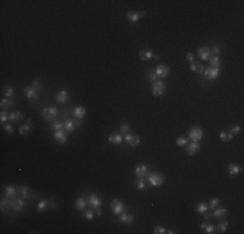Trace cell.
Masks as SVG:
<instances>
[{
	"label": "cell",
	"mask_w": 244,
	"mask_h": 234,
	"mask_svg": "<svg viewBox=\"0 0 244 234\" xmlns=\"http://www.w3.org/2000/svg\"><path fill=\"white\" fill-rule=\"evenodd\" d=\"M147 181H148V183L151 186L159 187V186H161L162 183L165 182V177L160 172H151L148 174V177H147Z\"/></svg>",
	"instance_id": "1"
},
{
	"label": "cell",
	"mask_w": 244,
	"mask_h": 234,
	"mask_svg": "<svg viewBox=\"0 0 244 234\" xmlns=\"http://www.w3.org/2000/svg\"><path fill=\"white\" fill-rule=\"evenodd\" d=\"M57 116H59L57 107H48V108H44L42 111V117L44 118V121H55Z\"/></svg>",
	"instance_id": "2"
},
{
	"label": "cell",
	"mask_w": 244,
	"mask_h": 234,
	"mask_svg": "<svg viewBox=\"0 0 244 234\" xmlns=\"http://www.w3.org/2000/svg\"><path fill=\"white\" fill-rule=\"evenodd\" d=\"M203 135H204L203 129L199 128V126H193L188 131V139H191L192 142H200L203 139Z\"/></svg>",
	"instance_id": "3"
},
{
	"label": "cell",
	"mask_w": 244,
	"mask_h": 234,
	"mask_svg": "<svg viewBox=\"0 0 244 234\" xmlns=\"http://www.w3.org/2000/svg\"><path fill=\"white\" fill-rule=\"evenodd\" d=\"M110 208H112V212H113V215L118 216V215H121L122 212H125V210H126V206H125L120 199H113V200H112V203H110Z\"/></svg>",
	"instance_id": "4"
},
{
	"label": "cell",
	"mask_w": 244,
	"mask_h": 234,
	"mask_svg": "<svg viewBox=\"0 0 244 234\" xmlns=\"http://www.w3.org/2000/svg\"><path fill=\"white\" fill-rule=\"evenodd\" d=\"M165 91H166V85L162 81L153 82V86H152V95L153 96H161L162 94H165Z\"/></svg>",
	"instance_id": "5"
},
{
	"label": "cell",
	"mask_w": 244,
	"mask_h": 234,
	"mask_svg": "<svg viewBox=\"0 0 244 234\" xmlns=\"http://www.w3.org/2000/svg\"><path fill=\"white\" fill-rule=\"evenodd\" d=\"M149 173H151L149 172V168L146 164H139V165H136V168H135V174L139 180H147Z\"/></svg>",
	"instance_id": "6"
},
{
	"label": "cell",
	"mask_w": 244,
	"mask_h": 234,
	"mask_svg": "<svg viewBox=\"0 0 244 234\" xmlns=\"http://www.w3.org/2000/svg\"><path fill=\"white\" fill-rule=\"evenodd\" d=\"M146 16V11H140V12H135V11H129L126 13V18L131 23H136L140 20V17Z\"/></svg>",
	"instance_id": "7"
},
{
	"label": "cell",
	"mask_w": 244,
	"mask_h": 234,
	"mask_svg": "<svg viewBox=\"0 0 244 234\" xmlns=\"http://www.w3.org/2000/svg\"><path fill=\"white\" fill-rule=\"evenodd\" d=\"M123 141L126 142L130 147H138L139 146V143H140V138H139V135H136V134H125L123 135Z\"/></svg>",
	"instance_id": "8"
},
{
	"label": "cell",
	"mask_w": 244,
	"mask_h": 234,
	"mask_svg": "<svg viewBox=\"0 0 244 234\" xmlns=\"http://www.w3.org/2000/svg\"><path fill=\"white\" fill-rule=\"evenodd\" d=\"M25 207H26V203H25L23 198H14V199L10 200V208L13 211H16V212L22 211Z\"/></svg>",
	"instance_id": "9"
},
{
	"label": "cell",
	"mask_w": 244,
	"mask_h": 234,
	"mask_svg": "<svg viewBox=\"0 0 244 234\" xmlns=\"http://www.w3.org/2000/svg\"><path fill=\"white\" fill-rule=\"evenodd\" d=\"M203 74H204V77L206 79L213 81V79L218 78V75H220V68H212V66H209V68H206L205 70L203 72Z\"/></svg>",
	"instance_id": "10"
},
{
	"label": "cell",
	"mask_w": 244,
	"mask_h": 234,
	"mask_svg": "<svg viewBox=\"0 0 244 234\" xmlns=\"http://www.w3.org/2000/svg\"><path fill=\"white\" fill-rule=\"evenodd\" d=\"M87 203L91 206V208H96L103 204V200L97 194H90L89 198H87Z\"/></svg>",
	"instance_id": "11"
},
{
	"label": "cell",
	"mask_w": 244,
	"mask_h": 234,
	"mask_svg": "<svg viewBox=\"0 0 244 234\" xmlns=\"http://www.w3.org/2000/svg\"><path fill=\"white\" fill-rule=\"evenodd\" d=\"M53 137H55V141L57 142V143L64 144V143H66V141H68V131L64 130V129L57 130V131H56L55 134H53Z\"/></svg>",
	"instance_id": "12"
},
{
	"label": "cell",
	"mask_w": 244,
	"mask_h": 234,
	"mask_svg": "<svg viewBox=\"0 0 244 234\" xmlns=\"http://www.w3.org/2000/svg\"><path fill=\"white\" fill-rule=\"evenodd\" d=\"M169 66L166 65V64H161V65H157V68L155 69V72H156V74L159 75V78H165V77H167L169 75Z\"/></svg>",
	"instance_id": "13"
},
{
	"label": "cell",
	"mask_w": 244,
	"mask_h": 234,
	"mask_svg": "<svg viewBox=\"0 0 244 234\" xmlns=\"http://www.w3.org/2000/svg\"><path fill=\"white\" fill-rule=\"evenodd\" d=\"M118 221L122 224H126V225H131L134 223V216L131 213H127V212H122L120 215V219H118Z\"/></svg>",
	"instance_id": "14"
},
{
	"label": "cell",
	"mask_w": 244,
	"mask_h": 234,
	"mask_svg": "<svg viewBox=\"0 0 244 234\" xmlns=\"http://www.w3.org/2000/svg\"><path fill=\"white\" fill-rule=\"evenodd\" d=\"M200 151V144H199V142H191L188 146H187V148H186V152L188 154V155H191V156H193L195 154H197Z\"/></svg>",
	"instance_id": "15"
},
{
	"label": "cell",
	"mask_w": 244,
	"mask_h": 234,
	"mask_svg": "<svg viewBox=\"0 0 244 234\" xmlns=\"http://www.w3.org/2000/svg\"><path fill=\"white\" fill-rule=\"evenodd\" d=\"M23 92H25V95H26V98L29 99V100H35V99H38V94L39 92H36L35 90H33L31 88V86H26L23 88Z\"/></svg>",
	"instance_id": "16"
},
{
	"label": "cell",
	"mask_w": 244,
	"mask_h": 234,
	"mask_svg": "<svg viewBox=\"0 0 244 234\" xmlns=\"http://www.w3.org/2000/svg\"><path fill=\"white\" fill-rule=\"evenodd\" d=\"M68 98H69V94L66 90H61L56 94V102L60 104H65L68 102Z\"/></svg>",
	"instance_id": "17"
},
{
	"label": "cell",
	"mask_w": 244,
	"mask_h": 234,
	"mask_svg": "<svg viewBox=\"0 0 244 234\" xmlns=\"http://www.w3.org/2000/svg\"><path fill=\"white\" fill-rule=\"evenodd\" d=\"M138 55H139V59L143 60V61L153 59V51H151V49H140Z\"/></svg>",
	"instance_id": "18"
},
{
	"label": "cell",
	"mask_w": 244,
	"mask_h": 234,
	"mask_svg": "<svg viewBox=\"0 0 244 234\" xmlns=\"http://www.w3.org/2000/svg\"><path fill=\"white\" fill-rule=\"evenodd\" d=\"M197 56L201 60H209V57H210V49H209V47H201V48H199V51H197Z\"/></svg>",
	"instance_id": "19"
},
{
	"label": "cell",
	"mask_w": 244,
	"mask_h": 234,
	"mask_svg": "<svg viewBox=\"0 0 244 234\" xmlns=\"http://www.w3.org/2000/svg\"><path fill=\"white\" fill-rule=\"evenodd\" d=\"M17 194H18V191H17V187L12 186V185H9V186H7V187H5V197H7L9 200L14 199Z\"/></svg>",
	"instance_id": "20"
},
{
	"label": "cell",
	"mask_w": 244,
	"mask_h": 234,
	"mask_svg": "<svg viewBox=\"0 0 244 234\" xmlns=\"http://www.w3.org/2000/svg\"><path fill=\"white\" fill-rule=\"evenodd\" d=\"M85 115H86V108L82 107V105H78V107H76V108L73 109V117L82 120L85 117Z\"/></svg>",
	"instance_id": "21"
},
{
	"label": "cell",
	"mask_w": 244,
	"mask_h": 234,
	"mask_svg": "<svg viewBox=\"0 0 244 234\" xmlns=\"http://www.w3.org/2000/svg\"><path fill=\"white\" fill-rule=\"evenodd\" d=\"M108 141L113 144H121L122 141H123V135L118 134V133H113V134H109Z\"/></svg>",
	"instance_id": "22"
},
{
	"label": "cell",
	"mask_w": 244,
	"mask_h": 234,
	"mask_svg": "<svg viewBox=\"0 0 244 234\" xmlns=\"http://www.w3.org/2000/svg\"><path fill=\"white\" fill-rule=\"evenodd\" d=\"M17 191L20 194V197L23 198V199H27L30 195H31V190L27 187V186H18L17 187Z\"/></svg>",
	"instance_id": "23"
},
{
	"label": "cell",
	"mask_w": 244,
	"mask_h": 234,
	"mask_svg": "<svg viewBox=\"0 0 244 234\" xmlns=\"http://www.w3.org/2000/svg\"><path fill=\"white\" fill-rule=\"evenodd\" d=\"M22 120H23V113H21V112H12V113H9V120H8V121H10L12 124L22 121Z\"/></svg>",
	"instance_id": "24"
},
{
	"label": "cell",
	"mask_w": 244,
	"mask_h": 234,
	"mask_svg": "<svg viewBox=\"0 0 244 234\" xmlns=\"http://www.w3.org/2000/svg\"><path fill=\"white\" fill-rule=\"evenodd\" d=\"M214 212H213V216L214 217H217V219H225L227 216V210L226 208H214L213 210Z\"/></svg>",
	"instance_id": "25"
},
{
	"label": "cell",
	"mask_w": 244,
	"mask_h": 234,
	"mask_svg": "<svg viewBox=\"0 0 244 234\" xmlns=\"http://www.w3.org/2000/svg\"><path fill=\"white\" fill-rule=\"evenodd\" d=\"M87 200L85 199V198H78L77 200H76V203H74V206H76V208L77 210H79V211H83V210H86V207H87Z\"/></svg>",
	"instance_id": "26"
},
{
	"label": "cell",
	"mask_w": 244,
	"mask_h": 234,
	"mask_svg": "<svg viewBox=\"0 0 244 234\" xmlns=\"http://www.w3.org/2000/svg\"><path fill=\"white\" fill-rule=\"evenodd\" d=\"M191 70L195 72V73H203L204 72V65L201 64V62L192 61L191 62Z\"/></svg>",
	"instance_id": "27"
},
{
	"label": "cell",
	"mask_w": 244,
	"mask_h": 234,
	"mask_svg": "<svg viewBox=\"0 0 244 234\" xmlns=\"http://www.w3.org/2000/svg\"><path fill=\"white\" fill-rule=\"evenodd\" d=\"M227 172L231 174V176H236L238 173L242 172V168L239 165H236V164H229L227 167Z\"/></svg>",
	"instance_id": "28"
},
{
	"label": "cell",
	"mask_w": 244,
	"mask_h": 234,
	"mask_svg": "<svg viewBox=\"0 0 244 234\" xmlns=\"http://www.w3.org/2000/svg\"><path fill=\"white\" fill-rule=\"evenodd\" d=\"M64 128H65V130H66L68 133H73L74 130L77 129L76 125H74V122L72 121V120H69V118H66L65 121H64Z\"/></svg>",
	"instance_id": "29"
},
{
	"label": "cell",
	"mask_w": 244,
	"mask_h": 234,
	"mask_svg": "<svg viewBox=\"0 0 244 234\" xmlns=\"http://www.w3.org/2000/svg\"><path fill=\"white\" fill-rule=\"evenodd\" d=\"M13 102L9 99V98H4V99H2V102H0V107H2L3 109H7V108H12L13 107Z\"/></svg>",
	"instance_id": "30"
},
{
	"label": "cell",
	"mask_w": 244,
	"mask_h": 234,
	"mask_svg": "<svg viewBox=\"0 0 244 234\" xmlns=\"http://www.w3.org/2000/svg\"><path fill=\"white\" fill-rule=\"evenodd\" d=\"M10 207V200L8 198H3L2 202H0V208H2V211L5 212L8 211V208Z\"/></svg>",
	"instance_id": "31"
},
{
	"label": "cell",
	"mask_w": 244,
	"mask_h": 234,
	"mask_svg": "<svg viewBox=\"0 0 244 234\" xmlns=\"http://www.w3.org/2000/svg\"><path fill=\"white\" fill-rule=\"evenodd\" d=\"M220 139L222 142H230L231 139H233V134L229 131V133H226V131H222V133H220Z\"/></svg>",
	"instance_id": "32"
},
{
	"label": "cell",
	"mask_w": 244,
	"mask_h": 234,
	"mask_svg": "<svg viewBox=\"0 0 244 234\" xmlns=\"http://www.w3.org/2000/svg\"><path fill=\"white\" fill-rule=\"evenodd\" d=\"M209 208H208V204H205V203H199L197 206H196V208H195V211H196V213H200V215H203L204 212H206Z\"/></svg>",
	"instance_id": "33"
},
{
	"label": "cell",
	"mask_w": 244,
	"mask_h": 234,
	"mask_svg": "<svg viewBox=\"0 0 244 234\" xmlns=\"http://www.w3.org/2000/svg\"><path fill=\"white\" fill-rule=\"evenodd\" d=\"M3 95H4L5 98L13 96V95H14V90H13V88H12L10 86H5V87L3 88Z\"/></svg>",
	"instance_id": "34"
},
{
	"label": "cell",
	"mask_w": 244,
	"mask_h": 234,
	"mask_svg": "<svg viewBox=\"0 0 244 234\" xmlns=\"http://www.w3.org/2000/svg\"><path fill=\"white\" fill-rule=\"evenodd\" d=\"M30 131H31V126L30 125H22V126L18 128V133H20L21 135H27Z\"/></svg>",
	"instance_id": "35"
},
{
	"label": "cell",
	"mask_w": 244,
	"mask_h": 234,
	"mask_svg": "<svg viewBox=\"0 0 244 234\" xmlns=\"http://www.w3.org/2000/svg\"><path fill=\"white\" fill-rule=\"evenodd\" d=\"M177 146H179V147H184V146H187V143H188V138L187 137H178L177 138Z\"/></svg>",
	"instance_id": "36"
},
{
	"label": "cell",
	"mask_w": 244,
	"mask_h": 234,
	"mask_svg": "<svg viewBox=\"0 0 244 234\" xmlns=\"http://www.w3.org/2000/svg\"><path fill=\"white\" fill-rule=\"evenodd\" d=\"M217 229L220 230L221 233H223V232H226L227 229H229V221H226V220H222L220 224L217 225Z\"/></svg>",
	"instance_id": "37"
},
{
	"label": "cell",
	"mask_w": 244,
	"mask_h": 234,
	"mask_svg": "<svg viewBox=\"0 0 244 234\" xmlns=\"http://www.w3.org/2000/svg\"><path fill=\"white\" fill-rule=\"evenodd\" d=\"M210 60V65L212 68H218L221 65V59L218 57V56H212V57L209 59Z\"/></svg>",
	"instance_id": "38"
},
{
	"label": "cell",
	"mask_w": 244,
	"mask_h": 234,
	"mask_svg": "<svg viewBox=\"0 0 244 234\" xmlns=\"http://www.w3.org/2000/svg\"><path fill=\"white\" fill-rule=\"evenodd\" d=\"M47 207H48V202L43 199V200H40V202H39V204H38V207H36V208H38V212L43 213V212H44V211L47 210Z\"/></svg>",
	"instance_id": "39"
},
{
	"label": "cell",
	"mask_w": 244,
	"mask_h": 234,
	"mask_svg": "<svg viewBox=\"0 0 244 234\" xmlns=\"http://www.w3.org/2000/svg\"><path fill=\"white\" fill-rule=\"evenodd\" d=\"M93 217H95V212H93V210H83V219L92 220Z\"/></svg>",
	"instance_id": "40"
},
{
	"label": "cell",
	"mask_w": 244,
	"mask_h": 234,
	"mask_svg": "<svg viewBox=\"0 0 244 234\" xmlns=\"http://www.w3.org/2000/svg\"><path fill=\"white\" fill-rule=\"evenodd\" d=\"M51 128H52L55 131L61 130L62 128H64V122H60V121H57V120H55V121H52V124H51Z\"/></svg>",
	"instance_id": "41"
},
{
	"label": "cell",
	"mask_w": 244,
	"mask_h": 234,
	"mask_svg": "<svg viewBox=\"0 0 244 234\" xmlns=\"http://www.w3.org/2000/svg\"><path fill=\"white\" fill-rule=\"evenodd\" d=\"M30 86H31V88H33V90H35L36 92H39V91L42 90V82H40L39 79L33 81V83H31Z\"/></svg>",
	"instance_id": "42"
},
{
	"label": "cell",
	"mask_w": 244,
	"mask_h": 234,
	"mask_svg": "<svg viewBox=\"0 0 244 234\" xmlns=\"http://www.w3.org/2000/svg\"><path fill=\"white\" fill-rule=\"evenodd\" d=\"M218 204H220V199H218V198H213V199H210L209 204H208V208H209V210L213 211L214 208H217V207H218Z\"/></svg>",
	"instance_id": "43"
},
{
	"label": "cell",
	"mask_w": 244,
	"mask_h": 234,
	"mask_svg": "<svg viewBox=\"0 0 244 234\" xmlns=\"http://www.w3.org/2000/svg\"><path fill=\"white\" fill-rule=\"evenodd\" d=\"M120 130H121V133H122V135H125V134H129L130 133V125L129 124H121V126H120Z\"/></svg>",
	"instance_id": "44"
},
{
	"label": "cell",
	"mask_w": 244,
	"mask_h": 234,
	"mask_svg": "<svg viewBox=\"0 0 244 234\" xmlns=\"http://www.w3.org/2000/svg\"><path fill=\"white\" fill-rule=\"evenodd\" d=\"M204 230H205L206 234H213L216 232V226L213 224H206L205 228H204Z\"/></svg>",
	"instance_id": "45"
},
{
	"label": "cell",
	"mask_w": 244,
	"mask_h": 234,
	"mask_svg": "<svg viewBox=\"0 0 244 234\" xmlns=\"http://www.w3.org/2000/svg\"><path fill=\"white\" fill-rule=\"evenodd\" d=\"M135 185L138 187V190H146V181L144 180H139V178H138Z\"/></svg>",
	"instance_id": "46"
},
{
	"label": "cell",
	"mask_w": 244,
	"mask_h": 234,
	"mask_svg": "<svg viewBox=\"0 0 244 234\" xmlns=\"http://www.w3.org/2000/svg\"><path fill=\"white\" fill-rule=\"evenodd\" d=\"M209 49H210V57H212V56H218V55H220V47L216 46V44L212 48H209Z\"/></svg>",
	"instance_id": "47"
},
{
	"label": "cell",
	"mask_w": 244,
	"mask_h": 234,
	"mask_svg": "<svg viewBox=\"0 0 244 234\" xmlns=\"http://www.w3.org/2000/svg\"><path fill=\"white\" fill-rule=\"evenodd\" d=\"M7 120H9V115L5 112V109H3L2 113H0V121H2V124H4Z\"/></svg>",
	"instance_id": "48"
},
{
	"label": "cell",
	"mask_w": 244,
	"mask_h": 234,
	"mask_svg": "<svg viewBox=\"0 0 244 234\" xmlns=\"http://www.w3.org/2000/svg\"><path fill=\"white\" fill-rule=\"evenodd\" d=\"M153 233L155 234H164V233H166V229H165V228H162V226H160V225H157V226L153 228Z\"/></svg>",
	"instance_id": "49"
},
{
	"label": "cell",
	"mask_w": 244,
	"mask_h": 234,
	"mask_svg": "<svg viewBox=\"0 0 244 234\" xmlns=\"http://www.w3.org/2000/svg\"><path fill=\"white\" fill-rule=\"evenodd\" d=\"M157 78H159V75L156 74L155 70H151V72H149V81H151V82H156V81H157Z\"/></svg>",
	"instance_id": "50"
},
{
	"label": "cell",
	"mask_w": 244,
	"mask_h": 234,
	"mask_svg": "<svg viewBox=\"0 0 244 234\" xmlns=\"http://www.w3.org/2000/svg\"><path fill=\"white\" fill-rule=\"evenodd\" d=\"M13 130H14V128H13V125L12 124H7L4 126V131L5 133H8V134H10V133H13Z\"/></svg>",
	"instance_id": "51"
},
{
	"label": "cell",
	"mask_w": 244,
	"mask_h": 234,
	"mask_svg": "<svg viewBox=\"0 0 244 234\" xmlns=\"http://www.w3.org/2000/svg\"><path fill=\"white\" fill-rule=\"evenodd\" d=\"M239 131H240V126H239V125H234L233 128H231V130H230V133H231L233 135L239 134Z\"/></svg>",
	"instance_id": "52"
},
{
	"label": "cell",
	"mask_w": 244,
	"mask_h": 234,
	"mask_svg": "<svg viewBox=\"0 0 244 234\" xmlns=\"http://www.w3.org/2000/svg\"><path fill=\"white\" fill-rule=\"evenodd\" d=\"M72 121L74 122V125H76V128H81V126H82V120H81V118H76V117H74Z\"/></svg>",
	"instance_id": "53"
},
{
	"label": "cell",
	"mask_w": 244,
	"mask_h": 234,
	"mask_svg": "<svg viewBox=\"0 0 244 234\" xmlns=\"http://www.w3.org/2000/svg\"><path fill=\"white\" fill-rule=\"evenodd\" d=\"M186 60H187V61H190V62L195 61V55H193L192 52H188V53L186 55Z\"/></svg>",
	"instance_id": "54"
},
{
	"label": "cell",
	"mask_w": 244,
	"mask_h": 234,
	"mask_svg": "<svg viewBox=\"0 0 244 234\" xmlns=\"http://www.w3.org/2000/svg\"><path fill=\"white\" fill-rule=\"evenodd\" d=\"M92 210H93V212H95V215H96V216H101V215H103V211H101V210H100V207H96V208H92Z\"/></svg>",
	"instance_id": "55"
},
{
	"label": "cell",
	"mask_w": 244,
	"mask_h": 234,
	"mask_svg": "<svg viewBox=\"0 0 244 234\" xmlns=\"http://www.w3.org/2000/svg\"><path fill=\"white\" fill-rule=\"evenodd\" d=\"M203 215H204V220H206V221H208V220H210V217H212V213H209L208 211H206V212H204Z\"/></svg>",
	"instance_id": "56"
},
{
	"label": "cell",
	"mask_w": 244,
	"mask_h": 234,
	"mask_svg": "<svg viewBox=\"0 0 244 234\" xmlns=\"http://www.w3.org/2000/svg\"><path fill=\"white\" fill-rule=\"evenodd\" d=\"M48 207L51 208V210H55V208L57 207V206H56V203H55V202L52 200V202H49V203H48Z\"/></svg>",
	"instance_id": "57"
},
{
	"label": "cell",
	"mask_w": 244,
	"mask_h": 234,
	"mask_svg": "<svg viewBox=\"0 0 244 234\" xmlns=\"http://www.w3.org/2000/svg\"><path fill=\"white\" fill-rule=\"evenodd\" d=\"M166 233H169V234H176L177 232H176V230H173V229H170V230H166Z\"/></svg>",
	"instance_id": "58"
},
{
	"label": "cell",
	"mask_w": 244,
	"mask_h": 234,
	"mask_svg": "<svg viewBox=\"0 0 244 234\" xmlns=\"http://www.w3.org/2000/svg\"><path fill=\"white\" fill-rule=\"evenodd\" d=\"M153 59H155V60H160V56H157V55H153Z\"/></svg>",
	"instance_id": "59"
}]
</instances>
